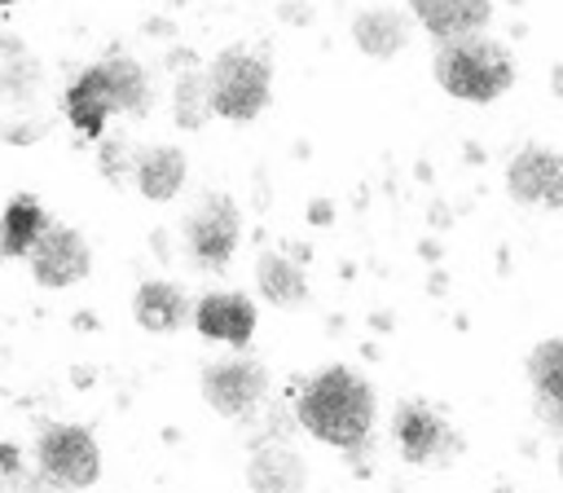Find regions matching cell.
Listing matches in <instances>:
<instances>
[{
  "label": "cell",
  "mask_w": 563,
  "mask_h": 493,
  "mask_svg": "<svg viewBox=\"0 0 563 493\" xmlns=\"http://www.w3.org/2000/svg\"><path fill=\"white\" fill-rule=\"evenodd\" d=\"M295 414H299L303 431L317 436L321 445L356 449L374 427V392L347 365H330L317 379H308Z\"/></svg>",
  "instance_id": "cell-1"
},
{
  "label": "cell",
  "mask_w": 563,
  "mask_h": 493,
  "mask_svg": "<svg viewBox=\"0 0 563 493\" xmlns=\"http://www.w3.org/2000/svg\"><path fill=\"white\" fill-rule=\"evenodd\" d=\"M150 101L154 92H150V75L141 70V62L114 53L79 70V79L66 88V119L84 136H101L110 114H145Z\"/></svg>",
  "instance_id": "cell-2"
},
{
  "label": "cell",
  "mask_w": 563,
  "mask_h": 493,
  "mask_svg": "<svg viewBox=\"0 0 563 493\" xmlns=\"http://www.w3.org/2000/svg\"><path fill=\"white\" fill-rule=\"evenodd\" d=\"M435 79L449 97L457 101H497L510 79H515V66H510V53L488 40V35H457V40H444L440 53H435Z\"/></svg>",
  "instance_id": "cell-3"
},
{
  "label": "cell",
  "mask_w": 563,
  "mask_h": 493,
  "mask_svg": "<svg viewBox=\"0 0 563 493\" xmlns=\"http://www.w3.org/2000/svg\"><path fill=\"white\" fill-rule=\"evenodd\" d=\"M207 101L220 119H255L268 101V66L246 48H224L207 70Z\"/></svg>",
  "instance_id": "cell-4"
},
{
  "label": "cell",
  "mask_w": 563,
  "mask_h": 493,
  "mask_svg": "<svg viewBox=\"0 0 563 493\" xmlns=\"http://www.w3.org/2000/svg\"><path fill=\"white\" fill-rule=\"evenodd\" d=\"M35 462L62 489H88L101 475V449H97L92 431L79 427V423H53V427H44L40 440H35Z\"/></svg>",
  "instance_id": "cell-5"
},
{
  "label": "cell",
  "mask_w": 563,
  "mask_h": 493,
  "mask_svg": "<svg viewBox=\"0 0 563 493\" xmlns=\"http://www.w3.org/2000/svg\"><path fill=\"white\" fill-rule=\"evenodd\" d=\"M238 233H242V220H238V202L224 198V194H207L189 220H185V242H189V255L202 264V269H224L238 251Z\"/></svg>",
  "instance_id": "cell-6"
},
{
  "label": "cell",
  "mask_w": 563,
  "mask_h": 493,
  "mask_svg": "<svg viewBox=\"0 0 563 493\" xmlns=\"http://www.w3.org/2000/svg\"><path fill=\"white\" fill-rule=\"evenodd\" d=\"M26 264H31V277H35L40 286L66 291V286H75V282L88 277L92 251H88V242H84L79 229H70V224H48L44 238L31 246Z\"/></svg>",
  "instance_id": "cell-7"
},
{
  "label": "cell",
  "mask_w": 563,
  "mask_h": 493,
  "mask_svg": "<svg viewBox=\"0 0 563 493\" xmlns=\"http://www.w3.org/2000/svg\"><path fill=\"white\" fill-rule=\"evenodd\" d=\"M264 387H268L264 365H260V361H246V357H238V361H216V365L202 370V396H207V405H211L216 414H224V418L251 414V409L264 401Z\"/></svg>",
  "instance_id": "cell-8"
},
{
  "label": "cell",
  "mask_w": 563,
  "mask_h": 493,
  "mask_svg": "<svg viewBox=\"0 0 563 493\" xmlns=\"http://www.w3.org/2000/svg\"><path fill=\"white\" fill-rule=\"evenodd\" d=\"M506 189L528 207H563V154L545 145H528L510 158Z\"/></svg>",
  "instance_id": "cell-9"
},
{
  "label": "cell",
  "mask_w": 563,
  "mask_h": 493,
  "mask_svg": "<svg viewBox=\"0 0 563 493\" xmlns=\"http://www.w3.org/2000/svg\"><path fill=\"white\" fill-rule=\"evenodd\" d=\"M396 445L405 462L422 467V462H440L453 453V431L435 409H427L422 401H409L396 409Z\"/></svg>",
  "instance_id": "cell-10"
},
{
  "label": "cell",
  "mask_w": 563,
  "mask_h": 493,
  "mask_svg": "<svg viewBox=\"0 0 563 493\" xmlns=\"http://www.w3.org/2000/svg\"><path fill=\"white\" fill-rule=\"evenodd\" d=\"M194 326H198V335H207V339L246 348L251 335H255V304H251L246 295H238V291H211V295L198 299Z\"/></svg>",
  "instance_id": "cell-11"
},
{
  "label": "cell",
  "mask_w": 563,
  "mask_h": 493,
  "mask_svg": "<svg viewBox=\"0 0 563 493\" xmlns=\"http://www.w3.org/2000/svg\"><path fill=\"white\" fill-rule=\"evenodd\" d=\"M132 180L150 202H167L185 185V154L176 145H145L132 150Z\"/></svg>",
  "instance_id": "cell-12"
},
{
  "label": "cell",
  "mask_w": 563,
  "mask_h": 493,
  "mask_svg": "<svg viewBox=\"0 0 563 493\" xmlns=\"http://www.w3.org/2000/svg\"><path fill=\"white\" fill-rule=\"evenodd\" d=\"M528 383H532V401L537 414L563 431V339H545L532 348L528 357Z\"/></svg>",
  "instance_id": "cell-13"
},
{
  "label": "cell",
  "mask_w": 563,
  "mask_h": 493,
  "mask_svg": "<svg viewBox=\"0 0 563 493\" xmlns=\"http://www.w3.org/2000/svg\"><path fill=\"white\" fill-rule=\"evenodd\" d=\"M418 22L435 35V40H457V35H475L484 31V22L493 18V0H409Z\"/></svg>",
  "instance_id": "cell-14"
},
{
  "label": "cell",
  "mask_w": 563,
  "mask_h": 493,
  "mask_svg": "<svg viewBox=\"0 0 563 493\" xmlns=\"http://www.w3.org/2000/svg\"><path fill=\"white\" fill-rule=\"evenodd\" d=\"M48 224H53V216L40 207L35 194H13L4 202V216H0V255L4 260L31 255V246L44 238Z\"/></svg>",
  "instance_id": "cell-15"
},
{
  "label": "cell",
  "mask_w": 563,
  "mask_h": 493,
  "mask_svg": "<svg viewBox=\"0 0 563 493\" xmlns=\"http://www.w3.org/2000/svg\"><path fill=\"white\" fill-rule=\"evenodd\" d=\"M132 317L154 330V335H167L176 326L189 321V299L176 282H141L136 286V299H132Z\"/></svg>",
  "instance_id": "cell-16"
},
{
  "label": "cell",
  "mask_w": 563,
  "mask_h": 493,
  "mask_svg": "<svg viewBox=\"0 0 563 493\" xmlns=\"http://www.w3.org/2000/svg\"><path fill=\"white\" fill-rule=\"evenodd\" d=\"M251 489L255 493H299L303 484V467L290 449H260L251 458V471H246Z\"/></svg>",
  "instance_id": "cell-17"
},
{
  "label": "cell",
  "mask_w": 563,
  "mask_h": 493,
  "mask_svg": "<svg viewBox=\"0 0 563 493\" xmlns=\"http://www.w3.org/2000/svg\"><path fill=\"white\" fill-rule=\"evenodd\" d=\"M255 282L273 304H299L303 299V273L282 251H264L255 264Z\"/></svg>",
  "instance_id": "cell-18"
},
{
  "label": "cell",
  "mask_w": 563,
  "mask_h": 493,
  "mask_svg": "<svg viewBox=\"0 0 563 493\" xmlns=\"http://www.w3.org/2000/svg\"><path fill=\"white\" fill-rule=\"evenodd\" d=\"M352 35H356V44H361L365 53L387 57V53H396V48L405 44V22H400L391 9H369V13H361V18L352 22Z\"/></svg>",
  "instance_id": "cell-19"
},
{
  "label": "cell",
  "mask_w": 563,
  "mask_h": 493,
  "mask_svg": "<svg viewBox=\"0 0 563 493\" xmlns=\"http://www.w3.org/2000/svg\"><path fill=\"white\" fill-rule=\"evenodd\" d=\"M207 114H211L207 75H198V70L180 75V84H176V123H180V128H198Z\"/></svg>",
  "instance_id": "cell-20"
},
{
  "label": "cell",
  "mask_w": 563,
  "mask_h": 493,
  "mask_svg": "<svg viewBox=\"0 0 563 493\" xmlns=\"http://www.w3.org/2000/svg\"><path fill=\"white\" fill-rule=\"evenodd\" d=\"M0 484H4V489H13V493L26 484L22 453H18V445H4V440H0Z\"/></svg>",
  "instance_id": "cell-21"
},
{
  "label": "cell",
  "mask_w": 563,
  "mask_h": 493,
  "mask_svg": "<svg viewBox=\"0 0 563 493\" xmlns=\"http://www.w3.org/2000/svg\"><path fill=\"white\" fill-rule=\"evenodd\" d=\"M550 84H554V92H559V97H563V62H559V66H554V79H550Z\"/></svg>",
  "instance_id": "cell-22"
},
{
  "label": "cell",
  "mask_w": 563,
  "mask_h": 493,
  "mask_svg": "<svg viewBox=\"0 0 563 493\" xmlns=\"http://www.w3.org/2000/svg\"><path fill=\"white\" fill-rule=\"evenodd\" d=\"M0 4H18V0H0Z\"/></svg>",
  "instance_id": "cell-23"
},
{
  "label": "cell",
  "mask_w": 563,
  "mask_h": 493,
  "mask_svg": "<svg viewBox=\"0 0 563 493\" xmlns=\"http://www.w3.org/2000/svg\"><path fill=\"white\" fill-rule=\"evenodd\" d=\"M559 471H563V458H559Z\"/></svg>",
  "instance_id": "cell-24"
}]
</instances>
